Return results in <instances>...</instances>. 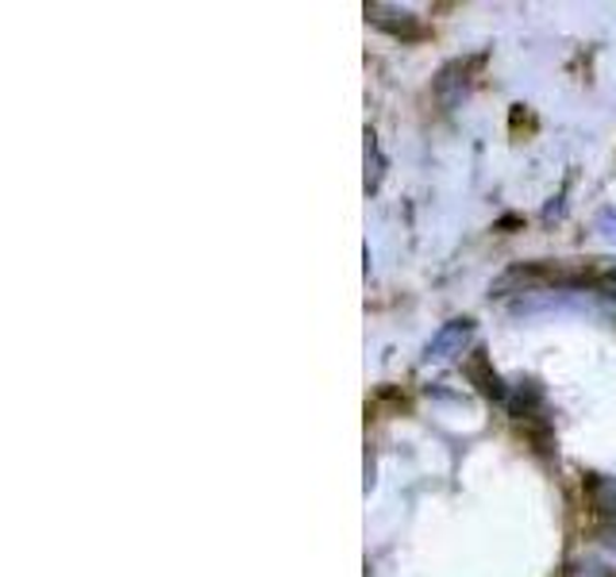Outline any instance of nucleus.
Listing matches in <instances>:
<instances>
[{
	"mask_svg": "<svg viewBox=\"0 0 616 577\" xmlns=\"http://www.w3.org/2000/svg\"><path fill=\"white\" fill-rule=\"evenodd\" d=\"M475 339V320H447L440 331L432 336V343L424 347V362H450L455 354L467 351V343Z\"/></svg>",
	"mask_w": 616,
	"mask_h": 577,
	"instance_id": "f257e3e1",
	"label": "nucleus"
},
{
	"mask_svg": "<svg viewBox=\"0 0 616 577\" xmlns=\"http://www.w3.org/2000/svg\"><path fill=\"white\" fill-rule=\"evenodd\" d=\"M366 16H370L374 27H381V32L389 35H401V39H420L424 35V27H420V20L412 16L409 9H397V4H366Z\"/></svg>",
	"mask_w": 616,
	"mask_h": 577,
	"instance_id": "f03ea898",
	"label": "nucleus"
},
{
	"mask_svg": "<svg viewBox=\"0 0 616 577\" xmlns=\"http://www.w3.org/2000/svg\"><path fill=\"white\" fill-rule=\"evenodd\" d=\"M467 89H470V66L467 63H447L440 70V78H435V101H440L443 109H455Z\"/></svg>",
	"mask_w": 616,
	"mask_h": 577,
	"instance_id": "7ed1b4c3",
	"label": "nucleus"
},
{
	"mask_svg": "<svg viewBox=\"0 0 616 577\" xmlns=\"http://www.w3.org/2000/svg\"><path fill=\"white\" fill-rule=\"evenodd\" d=\"M467 377L478 385V393L482 397H493V400H509V385L498 377V370L490 366V359H486V351H475L467 359Z\"/></svg>",
	"mask_w": 616,
	"mask_h": 577,
	"instance_id": "20e7f679",
	"label": "nucleus"
},
{
	"mask_svg": "<svg viewBox=\"0 0 616 577\" xmlns=\"http://www.w3.org/2000/svg\"><path fill=\"white\" fill-rule=\"evenodd\" d=\"M585 497H590L593 512L616 520V477L608 474H590L585 477Z\"/></svg>",
	"mask_w": 616,
	"mask_h": 577,
	"instance_id": "39448f33",
	"label": "nucleus"
},
{
	"mask_svg": "<svg viewBox=\"0 0 616 577\" xmlns=\"http://www.w3.org/2000/svg\"><path fill=\"white\" fill-rule=\"evenodd\" d=\"M505 405H509V412L521 416V420H524V416H532L539 405H544V385L532 382V377H528V382H516L513 389H509Z\"/></svg>",
	"mask_w": 616,
	"mask_h": 577,
	"instance_id": "423d86ee",
	"label": "nucleus"
},
{
	"mask_svg": "<svg viewBox=\"0 0 616 577\" xmlns=\"http://www.w3.org/2000/svg\"><path fill=\"white\" fill-rule=\"evenodd\" d=\"M381 173H386V158L378 150V135L366 132V193L381 185Z\"/></svg>",
	"mask_w": 616,
	"mask_h": 577,
	"instance_id": "0eeeda50",
	"label": "nucleus"
},
{
	"mask_svg": "<svg viewBox=\"0 0 616 577\" xmlns=\"http://www.w3.org/2000/svg\"><path fill=\"white\" fill-rule=\"evenodd\" d=\"M567 577H613V569L601 558H593V554H582L567 566Z\"/></svg>",
	"mask_w": 616,
	"mask_h": 577,
	"instance_id": "6e6552de",
	"label": "nucleus"
},
{
	"mask_svg": "<svg viewBox=\"0 0 616 577\" xmlns=\"http://www.w3.org/2000/svg\"><path fill=\"white\" fill-rule=\"evenodd\" d=\"M593 288H597V297L605 301L608 308H616V270L601 273V278H593Z\"/></svg>",
	"mask_w": 616,
	"mask_h": 577,
	"instance_id": "1a4fd4ad",
	"label": "nucleus"
},
{
	"mask_svg": "<svg viewBox=\"0 0 616 577\" xmlns=\"http://www.w3.org/2000/svg\"><path fill=\"white\" fill-rule=\"evenodd\" d=\"M601 546H605V551H613L616 554V523H608V528H601Z\"/></svg>",
	"mask_w": 616,
	"mask_h": 577,
	"instance_id": "9d476101",
	"label": "nucleus"
}]
</instances>
